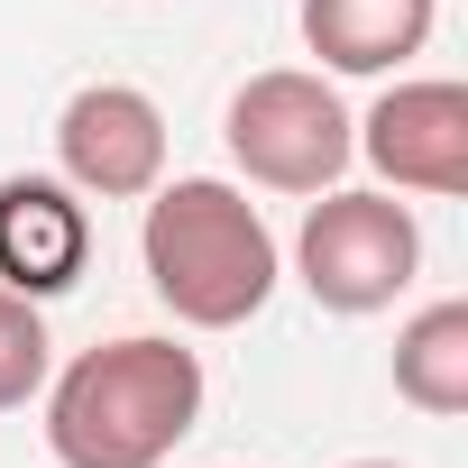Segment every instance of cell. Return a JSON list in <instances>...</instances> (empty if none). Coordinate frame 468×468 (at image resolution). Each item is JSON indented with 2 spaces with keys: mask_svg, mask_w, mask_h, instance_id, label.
<instances>
[{
  "mask_svg": "<svg viewBox=\"0 0 468 468\" xmlns=\"http://www.w3.org/2000/svg\"><path fill=\"white\" fill-rule=\"evenodd\" d=\"M202 358L165 331H129L83 349L65 377H47V450L56 468H165L202 422Z\"/></svg>",
  "mask_w": 468,
  "mask_h": 468,
  "instance_id": "obj_1",
  "label": "cell"
},
{
  "mask_svg": "<svg viewBox=\"0 0 468 468\" xmlns=\"http://www.w3.org/2000/svg\"><path fill=\"white\" fill-rule=\"evenodd\" d=\"M138 258H147V285L156 303L184 322V331H239L267 313L276 276H285V249L267 211L220 184V175H175L147 193V220H138Z\"/></svg>",
  "mask_w": 468,
  "mask_h": 468,
  "instance_id": "obj_2",
  "label": "cell"
},
{
  "mask_svg": "<svg viewBox=\"0 0 468 468\" xmlns=\"http://www.w3.org/2000/svg\"><path fill=\"white\" fill-rule=\"evenodd\" d=\"M220 138H229V165L267 193H331L349 165H358V120L340 111L331 74H303V65H267L229 92L220 111Z\"/></svg>",
  "mask_w": 468,
  "mask_h": 468,
  "instance_id": "obj_3",
  "label": "cell"
},
{
  "mask_svg": "<svg viewBox=\"0 0 468 468\" xmlns=\"http://www.w3.org/2000/svg\"><path fill=\"white\" fill-rule=\"evenodd\" d=\"M294 276L322 313L340 322H367L386 303L413 294L422 276V220L395 202V193H313L303 229H294Z\"/></svg>",
  "mask_w": 468,
  "mask_h": 468,
  "instance_id": "obj_4",
  "label": "cell"
},
{
  "mask_svg": "<svg viewBox=\"0 0 468 468\" xmlns=\"http://www.w3.org/2000/svg\"><path fill=\"white\" fill-rule=\"evenodd\" d=\"M56 175L83 202H147L165 184V111L138 83H83L56 111Z\"/></svg>",
  "mask_w": 468,
  "mask_h": 468,
  "instance_id": "obj_5",
  "label": "cell"
},
{
  "mask_svg": "<svg viewBox=\"0 0 468 468\" xmlns=\"http://www.w3.org/2000/svg\"><path fill=\"white\" fill-rule=\"evenodd\" d=\"M358 156L386 193H468V92L450 74H395L358 120Z\"/></svg>",
  "mask_w": 468,
  "mask_h": 468,
  "instance_id": "obj_6",
  "label": "cell"
},
{
  "mask_svg": "<svg viewBox=\"0 0 468 468\" xmlns=\"http://www.w3.org/2000/svg\"><path fill=\"white\" fill-rule=\"evenodd\" d=\"M92 267V211L65 175H0V285L56 303Z\"/></svg>",
  "mask_w": 468,
  "mask_h": 468,
  "instance_id": "obj_7",
  "label": "cell"
},
{
  "mask_svg": "<svg viewBox=\"0 0 468 468\" xmlns=\"http://www.w3.org/2000/svg\"><path fill=\"white\" fill-rule=\"evenodd\" d=\"M441 28V0H303V47L322 74H404Z\"/></svg>",
  "mask_w": 468,
  "mask_h": 468,
  "instance_id": "obj_8",
  "label": "cell"
},
{
  "mask_svg": "<svg viewBox=\"0 0 468 468\" xmlns=\"http://www.w3.org/2000/svg\"><path fill=\"white\" fill-rule=\"evenodd\" d=\"M395 395L431 422H459L468 413V303L441 294L422 303L404 331H395Z\"/></svg>",
  "mask_w": 468,
  "mask_h": 468,
  "instance_id": "obj_9",
  "label": "cell"
},
{
  "mask_svg": "<svg viewBox=\"0 0 468 468\" xmlns=\"http://www.w3.org/2000/svg\"><path fill=\"white\" fill-rule=\"evenodd\" d=\"M47 377H56V340H47V313H37L28 294H10V285H0V413L37 404V395H47Z\"/></svg>",
  "mask_w": 468,
  "mask_h": 468,
  "instance_id": "obj_10",
  "label": "cell"
},
{
  "mask_svg": "<svg viewBox=\"0 0 468 468\" xmlns=\"http://www.w3.org/2000/svg\"><path fill=\"white\" fill-rule=\"evenodd\" d=\"M349 468H404V459H349Z\"/></svg>",
  "mask_w": 468,
  "mask_h": 468,
  "instance_id": "obj_11",
  "label": "cell"
}]
</instances>
